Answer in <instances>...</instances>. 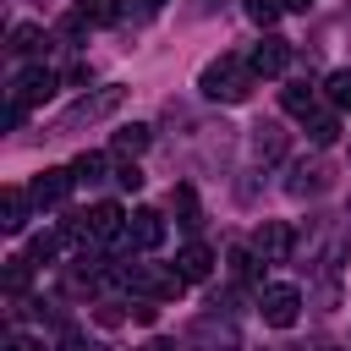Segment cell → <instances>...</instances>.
Here are the masks:
<instances>
[{"label": "cell", "instance_id": "1", "mask_svg": "<svg viewBox=\"0 0 351 351\" xmlns=\"http://www.w3.org/2000/svg\"><path fill=\"white\" fill-rule=\"evenodd\" d=\"M115 285H126V291H137L143 302H170V296H181L186 291V280L176 274V263L165 269V263H110L104 269Z\"/></svg>", "mask_w": 351, "mask_h": 351}, {"label": "cell", "instance_id": "2", "mask_svg": "<svg viewBox=\"0 0 351 351\" xmlns=\"http://www.w3.org/2000/svg\"><path fill=\"white\" fill-rule=\"evenodd\" d=\"M252 66L247 60H236V55H219V60H208L203 71H197V88H203V99H214V104H241L247 93H252Z\"/></svg>", "mask_w": 351, "mask_h": 351}, {"label": "cell", "instance_id": "3", "mask_svg": "<svg viewBox=\"0 0 351 351\" xmlns=\"http://www.w3.org/2000/svg\"><path fill=\"white\" fill-rule=\"evenodd\" d=\"M66 236H77L82 247H88V241H121V236H126V208H121V203H93V208H82L77 219H66Z\"/></svg>", "mask_w": 351, "mask_h": 351}, {"label": "cell", "instance_id": "4", "mask_svg": "<svg viewBox=\"0 0 351 351\" xmlns=\"http://www.w3.org/2000/svg\"><path fill=\"white\" fill-rule=\"evenodd\" d=\"M126 104V88L121 82H104V88H93V93H82L60 121H55V132H77V126H93V121H104V115H115Z\"/></svg>", "mask_w": 351, "mask_h": 351}, {"label": "cell", "instance_id": "5", "mask_svg": "<svg viewBox=\"0 0 351 351\" xmlns=\"http://www.w3.org/2000/svg\"><path fill=\"white\" fill-rule=\"evenodd\" d=\"M258 318H263L269 329H291V324L302 318V291H296V285H263V291H258Z\"/></svg>", "mask_w": 351, "mask_h": 351}, {"label": "cell", "instance_id": "6", "mask_svg": "<svg viewBox=\"0 0 351 351\" xmlns=\"http://www.w3.org/2000/svg\"><path fill=\"white\" fill-rule=\"evenodd\" d=\"M181 351H241V335H236V324H225L219 313H208V318H197L186 329Z\"/></svg>", "mask_w": 351, "mask_h": 351}, {"label": "cell", "instance_id": "7", "mask_svg": "<svg viewBox=\"0 0 351 351\" xmlns=\"http://www.w3.org/2000/svg\"><path fill=\"white\" fill-rule=\"evenodd\" d=\"M55 88H60V77H55L49 66H22V71L11 77V93H5V99L22 104V110H33V104H44Z\"/></svg>", "mask_w": 351, "mask_h": 351}, {"label": "cell", "instance_id": "8", "mask_svg": "<svg viewBox=\"0 0 351 351\" xmlns=\"http://www.w3.org/2000/svg\"><path fill=\"white\" fill-rule=\"evenodd\" d=\"M165 236H170V225H165L159 208H132V214H126V236H121V247L154 252V247H165Z\"/></svg>", "mask_w": 351, "mask_h": 351}, {"label": "cell", "instance_id": "9", "mask_svg": "<svg viewBox=\"0 0 351 351\" xmlns=\"http://www.w3.org/2000/svg\"><path fill=\"white\" fill-rule=\"evenodd\" d=\"M252 252H258L263 263H291V252H296V230H291L285 219H263L258 236H252Z\"/></svg>", "mask_w": 351, "mask_h": 351}, {"label": "cell", "instance_id": "10", "mask_svg": "<svg viewBox=\"0 0 351 351\" xmlns=\"http://www.w3.org/2000/svg\"><path fill=\"white\" fill-rule=\"evenodd\" d=\"M247 66H252V77H285V66H291V44H285L280 33H263V38L252 44Z\"/></svg>", "mask_w": 351, "mask_h": 351}, {"label": "cell", "instance_id": "11", "mask_svg": "<svg viewBox=\"0 0 351 351\" xmlns=\"http://www.w3.org/2000/svg\"><path fill=\"white\" fill-rule=\"evenodd\" d=\"M71 186H77V176H71V170H38V176H33V186H27V197H33L38 208H60Z\"/></svg>", "mask_w": 351, "mask_h": 351}, {"label": "cell", "instance_id": "12", "mask_svg": "<svg viewBox=\"0 0 351 351\" xmlns=\"http://www.w3.org/2000/svg\"><path fill=\"white\" fill-rule=\"evenodd\" d=\"M176 274H181L186 285H197V280H208V274H214V252H208L203 241H186V247L176 252Z\"/></svg>", "mask_w": 351, "mask_h": 351}, {"label": "cell", "instance_id": "13", "mask_svg": "<svg viewBox=\"0 0 351 351\" xmlns=\"http://www.w3.org/2000/svg\"><path fill=\"white\" fill-rule=\"evenodd\" d=\"M280 110L296 115V121L307 126V121L318 115V88H313V82H291V88H280Z\"/></svg>", "mask_w": 351, "mask_h": 351}, {"label": "cell", "instance_id": "14", "mask_svg": "<svg viewBox=\"0 0 351 351\" xmlns=\"http://www.w3.org/2000/svg\"><path fill=\"white\" fill-rule=\"evenodd\" d=\"M324 186H329V170H324V165H307V159H302V165L291 170V181H285L291 197H318Z\"/></svg>", "mask_w": 351, "mask_h": 351}, {"label": "cell", "instance_id": "15", "mask_svg": "<svg viewBox=\"0 0 351 351\" xmlns=\"http://www.w3.org/2000/svg\"><path fill=\"white\" fill-rule=\"evenodd\" d=\"M252 154H258L263 165H274V159L285 154V132H280V121H258V126H252Z\"/></svg>", "mask_w": 351, "mask_h": 351}, {"label": "cell", "instance_id": "16", "mask_svg": "<svg viewBox=\"0 0 351 351\" xmlns=\"http://www.w3.org/2000/svg\"><path fill=\"white\" fill-rule=\"evenodd\" d=\"M49 49V33L38 22H16L11 27V55H44Z\"/></svg>", "mask_w": 351, "mask_h": 351}, {"label": "cell", "instance_id": "17", "mask_svg": "<svg viewBox=\"0 0 351 351\" xmlns=\"http://www.w3.org/2000/svg\"><path fill=\"white\" fill-rule=\"evenodd\" d=\"M170 208H176V225H181V230H197V225H203V208H197V192H192V186H176V192H170Z\"/></svg>", "mask_w": 351, "mask_h": 351}, {"label": "cell", "instance_id": "18", "mask_svg": "<svg viewBox=\"0 0 351 351\" xmlns=\"http://www.w3.org/2000/svg\"><path fill=\"white\" fill-rule=\"evenodd\" d=\"M335 137H340V115H335V110H318V115L307 121V143H313V148H335Z\"/></svg>", "mask_w": 351, "mask_h": 351}, {"label": "cell", "instance_id": "19", "mask_svg": "<svg viewBox=\"0 0 351 351\" xmlns=\"http://www.w3.org/2000/svg\"><path fill=\"white\" fill-rule=\"evenodd\" d=\"M27 203H33V197H27L22 186H5V219H0V225H5L11 236H16V230H27Z\"/></svg>", "mask_w": 351, "mask_h": 351}, {"label": "cell", "instance_id": "20", "mask_svg": "<svg viewBox=\"0 0 351 351\" xmlns=\"http://www.w3.org/2000/svg\"><path fill=\"white\" fill-rule=\"evenodd\" d=\"M66 170H71V176H77L82 186H93V181H104V170H110V159H104V154H77V159H71Z\"/></svg>", "mask_w": 351, "mask_h": 351}, {"label": "cell", "instance_id": "21", "mask_svg": "<svg viewBox=\"0 0 351 351\" xmlns=\"http://www.w3.org/2000/svg\"><path fill=\"white\" fill-rule=\"evenodd\" d=\"M77 11H82L93 27H115V22H121V0H77Z\"/></svg>", "mask_w": 351, "mask_h": 351}, {"label": "cell", "instance_id": "22", "mask_svg": "<svg viewBox=\"0 0 351 351\" xmlns=\"http://www.w3.org/2000/svg\"><path fill=\"white\" fill-rule=\"evenodd\" d=\"M143 148H148V126H137V121H132V126H121V132H115V154H121V159H137Z\"/></svg>", "mask_w": 351, "mask_h": 351}, {"label": "cell", "instance_id": "23", "mask_svg": "<svg viewBox=\"0 0 351 351\" xmlns=\"http://www.w3.org/2000/svg\"><path fill=\"white\" fill-rule=\"evenodd\" d=\"M258 263H263V258H258L252 247H230V274H236L241 285H252V280H258Z\"/></svg>", "mask_w": 351, "mask_h": 351}, {"label": "cell", "instance_id": "24", "mask_svg": "<svg viewBox=\"0 0 351 351\" xmlns=\"http://www.w3.org/2000/svg\"><path fill=\"white\" fill-rule=\"evenodd\" d=\"M55 252H60V230H38V236L27 241V258H33V263H55Z\"/></svg>", "mask_w": 351, "mask_h": 351}, {"label": "cell", "instance_id": "25", "mask_svg": "<svg viewBox=\"0 0 351 351\" xmlns=\"http://www.w3.org/2000/svg\"><path fill=\"white\" fill-rule=\"evenodd\" d=\"M27 274H33V258H5V291L11 296L27 291Z\"/></svg>", "mask_w": 351, "mask_h": 351}, {"label": "cell", "instance_id": "26", "mask_svg": "<svg viewBox=\"0 0 351 351\" xmlns=\"http://www.w3.org/2000/svg\"><path fill=\"white\" fill-rule=\"evenodd\" d=\"M280 11H285V0H247V16H252V22L263 27V33H269V27L280 22Z\"/></svg>", "mask_w": 351, "mask_h": 351}, {"label": "cell", "instance_id": "27", "mask_svg": "<svg viewBox=\"0 0 351 351\" xmlns=\"http://www.w3.org/2000/svg\"><path fill=\"white\" fill-rule=\"evenodd\" d=\"M324 93H329V104H335V110H346V104H351V71H329Z\"/></svg>", "mask_w": 351, "mask_h": 351}, {"label": "cell", "instance_id": "28", "mask_svg": "<svg viewBox=\"0 0 351 351\" xmlns=\"http://www.w3.org/2000/svg\"><path fill=\"white\" fill-rule=\"evenodd\" d=\"M88 27H93V22H88L82 11H66V16H60V38H71V44H82V38H88Z\"/></svg>", "mask_w": 351, "mask_h": 351}, {"label": "cell", "instance_id": "29", "mask_svg": "<svg viewBox=\"0 0 351 351\" xmlns=\"http://www.w3.org/2000/svg\"><path fill=\"white\" fill-rule=\"evenodd\" d=\"M115 181H121L126 192H137V186H143V170H137V159H126V165L115 170Z\"/></svg>", "mask_w": 351, "mask_h": 351}, {"label": "cell", "instance_id": "30", "mask_svg": "<svg viewBox=\"0 0 351 351\" xmlns=\"http://www.w3.org/2000/svg\"><path fill=\"white\" fill-rule=\"evenodd\" d=\"M60 351H99V346H93L82 329H66V335H60Z\"/></svg>", "mask_w": 351, "mask_h": 351}, {"label": "cell", "instance_id": "31", "mask_svg": "<svg viewBox=\"0 0 351 351\" xmlns=\"http://www.w3.org/2000/svg\"><path fill=\"white\" fill-rule=\"evenodd\" d=\"M154 313H159V302H137V307H132V318H137V324H154Z\"/></svg>", "mask_w": 351, "mask_h": 351}, {"label": "cell", "instance_id": "32", "mask_svg": "<svg viewBox=\"0 0 351 351\" xmlns=\"http://www.w3.org/2000/svg\"><path fill=\"white\" fill-rule=\"evenodd\" d=\"M5 351H44V346H33V340H22V335H11V340H5Z\"/></svg>", "mask_w": 351, "mask_h": 351}, {"label": "cell", "instance_id": "33", "mask_svg": "<svg viewBox=\"0 0 351 351\" xmlns=\"http://www.w3.org/2000/svg\"><path fill=\"white\" fill-rule=\"evenodd\" d=\"M143 351H181V346H176V340H148Z\"/></svg>", "mask_w": 351, "mask_h": 351}, {"label": "cell", "instance_id": "34", "mask_svg": "<svg viewBox=\"0 0 351 351\" xmlns=\"http://www.w3.org/2000/svg\"><path fill=\"white\" fill-rule=\"evenodd\" d=\"M132 5H137V11H143V16H154V11H159V5H165V0H132Z\"/></svg>", "mask_w": 351, "mask_h": 351}, {"label": "cell", "instance_id": "35", "mask_svg": "<svg viewBox=\"0 0 351 351\" xmlns=\"http://www.w3.org/2000/svg\"><path fill=\"white\" fill-rule=\"evenodd\" d=\"M307 5H313V0H285V11H307Z\"/></svg>", "mask_w": 351, "mask_h": 351}, {"label": "cell", "instance_id": "36", "mask_svg": "<svg viewBox=\"0 0 351 351\" xmlns=\"http://www.w3.org/2000/svg\"><path fill=\"white\" fill-rule=\"evenodd\" d=\"M197 5H203V11H214V5H225V0H197Z\"/></svg>", "mask_w": 351, "mask_h": 351}]
</instances>
